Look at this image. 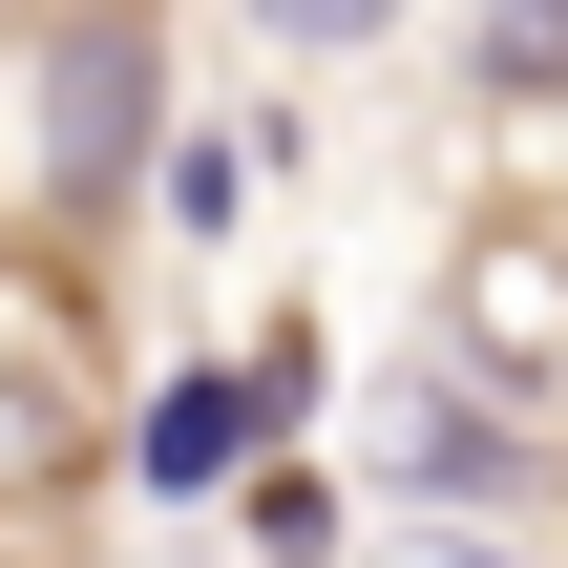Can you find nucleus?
<instances>
[{
  "mask_svg": "<svg viewBox=\"0 0 568 568\" xmlns=\"http://www.w3.org/2000/svg\"><path fill=\"white\" fill-rule=\"evenodd\" d=\"M105 400H84V316L42 253H0V568H84L105 527Z\"/></svg>",
  "mask_w": 568,
  "mask_h": 568,
  "instance_id": "f257e3e1",
  "label": "nucleus"
},
{
  "mask_svg": "<svg viewBox=\"0 0 568 568\" xmlns=\"http://www.w3.org/2000/svg\"><path fill=\"white\" fill-rule=\"evenodd\" d=\"M443 379L506 422V443H568V211H464L443 253Z\"/></svg>",
  "mask_w": 568,
  "mask_h": 568,
  "instance_id": "f03ea898",
  "label": "nucleus"
},
{
  "mask_svg": "<svg viewBox=\"0 0 568 568\" xmlns=\"http://www.w3.org/2000/svg\"><path fill=\"white\" fill-rule=\"evenodd\" d=\"M274 400H295V358H253V379H211V358H190V379L126 422V485H148V506H211V485L274 443Z\"/></svg>",
  "mask_w": 568,
  "mask_h": 568,
  "instance_id": "7ed1b4c3",
  "label": "nucleus"
},
{
  "mask_svg": "<svg viewBox=\"0 0 568 568\" xmlns=\"http://www.w3.org/2000/svg\"><path fill=\"white\" fill-rule=\"evenodd\" d=\"M253 548L274 568H337V485H316V464H253Z\"/></svg>",
  "mask_w": 568,
  "mask_h": 568,
  "instance_id": "20e7f679",
  "label": "nucleus"
},
{
  "mask_svg": "<svg viewBox=\"0 0 568 568\" xmlns=\"http://www.w3.org/2000/svg\"><path fill=\"white\" fill-rule=\"evenodd\" d=\"M253 148H274V126H190V148H169V232H211V211L253 190Z\"/></svg>",
  "mask_w": 568,
  "mask_h": 568,
  "instance_id": "39448f33",
  "label": "nucleus"
}]
</instances>
